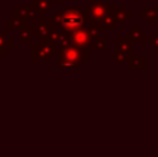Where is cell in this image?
Listing matches in <instances>:
<instances>
[{"mask_svg": "<svg viewBox=\"0 0 158 157\" xmlns=\"http://www.w3.org/2000/svg\"><path fill=\"white\" fill-rule=\"evenodd\" d=\"M0 17H2V15H0Z\"/></svg>", "mask_w": 158, "mask_h": 157, "instance_id": "52a82bcc", "label": "cell"}, {"mask_svg": "<svg viewBox=\"0 0 158 157\" xmlns=\"http://www.w3.org/2000/svg\"><path fill=\"white\" fill-rule=\"evenodd\" d=\"M61 19H63V24L68 28L79 27L82 24V21H83L79 8H68V10H65L63 13V15H61Z\"/></svg>", "mask_w": 158, "mask_h": 157, "instance_id": "6da1fadb", "label": "cell"}, {"mask_svg": "<svg viewBox=\"0 0 158 157\" xmlns=\"http://www.w3.org/2000/svg\"><path fill=\"white\" fill-rule=\"evenodd\" d=\"M90 10H92V14L96 17H104L107 14V10H108V6L107 3L100 2V0H96V2H92L89 4Z\"/></svg>", "mask_w": 158, "mask_h": 157, "instance_id": "3957f363", "label": "cell"}, {"mask_svg": "<svg viewBox=\"0 0 158 157\" xmlns=\"http://www.w3.org/2000/svg\"><path fill=\"white\" fill-rule=\"evenodd\" d=\"M24 25V21L22 19H19V18H15L14 17L13 19H7V27H8V29H15V28H19V27H22Z\"/></svg>", "mask_w": 158, "mask_h": 157, "instance_id": "5b68a950", "label": "cell"}, {"mask_svg": "<svg viewBox=\"0 0 158 157\" xmlns=\"http://www.w3.org/2000/svg\"><path fill=\"white\" fill-rule=\"evenodd\" d=\"M36 8L35 7H21V6H15L14 7V17L19 18L24 21L25 18H33L36 17Z\"/></svg>", "mask_w": 158, "mask_h": 157, "instance_id": "7a4b0ae2", "label": "cell"}, {"mask_svg": "<svg viewBox=\"0 0 158 157\" xmlns=\"http://www.w3.org/2000/svg\"><path fill=\"white\" fill-rule=\"evenodd\" d=\"M0 3H2V0H0Z\"/></svg>", "mask_w": 158, "mask_h": 157, "instance_id": "8992f818", "label": "cell"}, {"mask_svg": "<svg viewBox=\"0 0 158 157\" xmlns=\"http://www.w3.org/2000/svg\"><path fill=\"white\" fill-rule=\"evenodd\" d=\"M10 47H13V39L8 38L6 32H0V56H4Z\"/></svg>", "mask_w": 158, "mask_h": 157, "instance_id": "277c9868", "label": "cell"}]
</instances>
